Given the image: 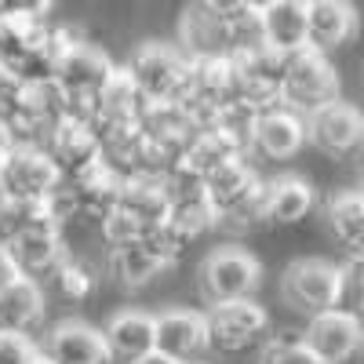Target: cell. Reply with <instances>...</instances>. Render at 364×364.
Here are the masks:
<instances>
[{
  "instance_id": "6da1fadb",
  "label": "cell",
  "mask_w": 364,
  "mask_h": 364,
  "mask_svg": "<svg viewBox=\"0 0 364 364\" xmlns=\"http://www.w3.org/2000/svg\"><path fill=\"white\" fill-rule=\"evenodd\" d=\"M128 73L139 84V91L149 102H178L186 99L190 87V55L178 44H161V41H146L132 51L128 58Z\"/></svg>"
},
{
  "instance_id": "7a4b0ae2",
  "label": "cell",
  "mask_w": 364,
  "mask_h": 364,
  "mask_svg": "<svg viewBox=\"0 0 364 364\" xmlns=\"http://www.w3.org/2000/svg\"><path fill=\"white\" fill-rule=\"evenodd\" d=\"M331 99H339V73L324 58V51L299 48L295 55H288L281 77V106L306 117Z\"/></svg>"
},
{
  "instance_id": "3957f363",
  "label": "cell",
  "mask_w": 364,
  "mask_h": 364,
  "mask_svg": "<svg viewBox=\"0 0 364 364\" xmlns=\"http://www.w3.org/2000/svg\"><path fill=\"white\" fill-rule=\"evenodd\" d=\"M262 284V266L252 252L237 248V245H223L215 248L197 269V288L208 306L215 302H230V299H252Z\"/></svg>"
},
{
  "instance_id": "277c9868",
  "label": "cell",
  "mask_w": 364,
  "mask_h": 364,
  "mask_svg": "<svg viewBox=\"0 0 364 364\" xmlns=\"http://www.w3.org/2000/svg\"><path fill=\"white\" fill-rule=\"evenodd\" d=\"M204 321H208V350L223 357H237L269 336V317L255 299L215 302L204 314Z\"/></svg>"
},
{
  "instance_id": "5b68a950",
  "label": "cell",
  "mask_w": 364,
  "mask_h": 364,
  "mask_svg": "<svg viewBox=\"0 0 364 364\" xmlns=\"http://www.w3.org/2000/svg\"><path fill=\"white\" fill-rule=\"evenodd\" d=\"M63 182V171L51 161V154L37 142H15L0 157V190L22 197V200H41L48 190Z\"/></svg>"
},
{
  "instance_id": "8992f818",
  "label": "cell",
  "mask_w": 364,
  "mask_h": 364,
  "mask_svg": "<svg viewBox=\"0 0 364 364\" xmlns=\"http://www.w3.org/2000/svg\"><path fill=\"white\" fill-rule=\"evenodd\" d=\"M44 149L58 164L63 178H77L80 171H87L91 164L102 161V139H99L95 120L73 117V113H63L51 124V132L44 139Z\"/></svg>"
},
{
  "instance_id": "52a82bcc",
  "label": "cell",
  "mask_w": 364,
  "mask_h": 364,
  "mask_svg": "<svg viewBox=\"0 0 364 364\" xmlns=\"http://www.w3.org/2000/svg\"><path fill=\"white\" fill-rule=\"evenodd\" d=\"M336 291H339V266L324 259H299L281 277L284 302L306 317L336 306Z\"/></svg>"
},
{
  "instance_id": "ba28073f",
  "label": "cell",
  "mask_w": 364,
  "mask_h": 364,
  "mask_svg": "<svg viewBox=\"0 0 364 364\" xmlns=\"http://www.w3.org/2000/svg\"><path fill=\"white\" fill-rule=\"evenodd\" d=\"M306 142L328 157H353L364 146V113L350 102L331 99L321 109L306 113Z\"/></svg>"
},
{
  "instance_id": "9c48e42d",
  "label": "cell",
  "mask_w": 364,
  "mask_h": 364,
  "mask_svg": "<svg viewBox=\"0 0 364 364\" xmlns=\"http://www.w3.org/2000/svg\"><path fill=\"white\" fill-rule=\"evenodd\" d=\"M302 343H306L324 364H346L364 350V321L357 314H346L339 306L321 310L302 328Z\"/></svg>"
},
{
  "instance_id": "30bf717a",
  "label": "cell",
  "mask_w": 364,
  "mask_h": 364,
  "mask_svg": "<svg viewBox=\"0 0 364 364\" xmlns=\"http://www.w3.org/2000/svg\"><path fill=\"white\" fill-rule=\"evenodd\" d=\"M4 245H8V252H11V259H15L22 277H33L41 284L48 281V273L63 262V255L70 252L66 233L58 226H51V223H41V219L26 223L15 237L4 240Z\"/></svg>"
},
{
  "instance_id": "8fae6325",
  "label": "cell",
  "mask_w": 364,
  "mask_h": 364,
  "mask_svg": "<svg viewBox=\"0 0 364 364\" xmlns=\"http://www.w3.org/2000/svg\"><path fill=\"white\" fill-rule=\"evenodd\" d=\"M41 353L55 364H109V346L102 339V328L87 321H58L37 339Z\"/></svg>"
},
{
  "instance_id": "7c38bea8",
  "label": "cell",
  "mask_w": 364,
  "mask_h": 364,
  "mask_svg": "<svg viewBox=\"0 0 364 364\" xmlns=\"http://www.w3.org/2000/svg\"><path fill=\"white\" fill-rule=\"evenodd\" d=\"M302 146H306V117L302 113H295L281 102L255 113L248 154H259V157H269V161H288Z\"/></svg>"
},
{
  "instance_id": "4fadbf2b",
  "label": "cell",
  "mask_w": 364,
  "mask_h": 364,
  "mask_svg": "<svg viewBox=\"0 0 364 364\" xmlns=\"http://www.w3.org/2000/svg\"><path fill=\"white\" fill-rule=\"evenodd\" d=\"M154 350L178 364L200 360L208 353V321L200 310H164L154 314Z\"/></svg>"
},
{
  "instance_id": "5bb4252c",
  "label": "cell",
  "mask_w": 364,
  "mask_h": 364,
  "mask_svg": "<svg viewBox=\"0 0 364 364\" xmlns=\"http://www.w3.org/2000/svg\"><path fill=\"white\" fill-rule=\"evenodd\" d=\"M48 317V295L44 284L33 277H15L0 291V331L15 336H37Z\"/></svg>"
},
{
  "instance_id": "9a60e30c",
  "label": "cell",
  "mask_w": 364,
  "mask_h": 364,
  "mask_svg": "<svg viewBox=\"0 0 364 364\" xmlns=\"http://www.w3.org/2000/svg\"><path fill=\"white\" fill-rule=\"evenodd\" d=\"M357 8L350 0H306V48H343L357 37Z\"/></svg>"
},
{
  "instance_id": "2e32d148",
  "label": "cell",
  "mask_w": 364,
  "mask_h": 364,
  "mask_svg": "<svg viewBox=\"0 0 364 364\" xmlns=\"http://www.w3.org/2000/svg\"><path fill=\"white\" fill-rule=\"evenodd\" d=\"M171 262L149 245V240H128V245H117L109 248L106 255V273L117 281V284H124V288H146V284H154L161 273H168Z\"/></svg>"
},
{
  "instance_id": "e0dca14e",
  "label": "cell",
  "mask_w": 364,
  "mask_h": 364,
  "mask_svg": "<svg viewBox=\"0 0 364 364\" xmlns=\"http://www.w3.org/2000/svg\"><path fill=\"white\" fill-rule=\"evenodd\" d=\"M317 197L314 186L299 175H281L262 186V223L273 226H295L314 211Z\"/></svg>"
},
{
  "instance_id": "ac0fdd59",
  "label": "cell",
  "mask_w": 364,
  "mask_h": 364,
  "mask_svg": "<svg viewBox=\"0 0 364 364\" xmlns=\"http://www.w3.org/2000/svg\"><path fill=\"white\" fill-rule=\"evenodd\" d=\"M259 29H262V44L295 55L299 48H306V0H273L259 11Z\"/></svg>"
},
{
  "instance_id": "d6986e66",
  "label": "cell",
  "mask_w": 364,
  "mask_h": 364,
  "mask_svg": "<svg viewBox=\"0 0 364 364\" xmlns=\"http://www.w3.org/2000/svg\"><path fill=\"white\" fill-rule=\"evenodd\" d=\"M102 339L109 346V357L128 364L142 353L154 350V314L142 310H117L106 324H102Z\"/></svg>"
},
{
  "instance_id": "ffe728a7",
  "label": "cell",
  "mask_w": 364,
  "mask_h": 364,
  "mask_svg": "<svg viewBox=\"0 0 364 364\" xmlns=\"http://www.w3.org/2000/svg\"><path fill=\"white\" fill-rule=\"evenodd\" d=\"M178 48L186 51L190 58H200V55H230L223 15H211L200 4H193L186 15L178 18Z\"/></svg>"
},
{
  "instance_id": "44dd1931",
  "label": "cell",
  "mask_w": 364,
  "mask_h": 364,
  "mask_svg": "<svg viewBox=\"0 0 364 364\" xmlns=\"http://www.w3.org/2000/svg\"><path fill=\"white\" fill-rule=\"evenodd\" d=\"M328 230L350 255H364V200L357 190H343L324 204Z\"/></svg>"
},
{
  "instance_id": "7402d4cb",
  "label": "cell",
  "mask_w": 364,
  "mask_h": 364,
  "mask_svg": "<svg viewBox=\"0 0 364 364\" xmlns=\"http://www.w3.org/2000/svg\"><path fill=\"white\" fill-rule=\"evenodd\" d=\"M48 281L63 291L66 299H73V302H84L91 291H95V284H99V269L91 266L84 255H77V252H66L63 255V262H58L51 273H48Z\"/></svg>"
},
{
  "instance_id": "603a6c76",
  "label": "cell",
  "mask_w": 364,
  "mask_h": 364,
  "mask_svg": "<svg viewBox=\"0 0 364 364\" xmlns=\"http://www.w3.org/2000/svg\"><path fill=\"white\" fill-rule=\"evenodd\" d=\"M262 364H324V360L302 343V331H277V336H266Z\"/></svg>"
},
{
  "instance_id": "cb8c5ba5",
  "label": "cell",
  "mask_w": 364,
  "mask_h": 364,
  "mask_svg": "<svg viewBox=\"0 0 364 364\" xmlns=\"http://www.w3.org/2000/svg\"><path fill=\"white\" fill-rule=\"evenodd\" d=\"M336 306L346 314L364 317V255H350L339 266V291H336Z\"/></svg>"
},
{
  "instance_id": "d4e9b609",
  "label": "cell",
  "mask_w": 364,
  "mask_h": 364,
  "mask_svg": "<svg viewBox=\"0 0 364 364\" xmlns=\"http://www.w3.org/2000/svg\"><path fill=\"white\" fill-rule=\"evenodd\" d=\"M37 357H41V346L33 336L0 331V364H33Z\"/></svg>"
},
{
  "instance_id": "484cf974",
  "label": "cell",
  "mask_w": 364,
  "mask_h": 364,
  "mask_svg": "<svg viewBox=\"0 0 364 364\" xmlns=\"http://www.w3.org/2000/svg\"><path fill=\"white\" fill-rule=\"evenodd\" d=\"M15 277H22V273H18V266H15V259H11L8 245H0V291H4Z\"/></svg>"
},
{
  "instance_id": "4316f807",
  "label": "cell",
  "mask_w": 364,
  "mask_h": 364,
  "mask_svg": "<svg viewBox=\"0 0 364 364\" xmlns=\"http://www.w3.org/2000/svg\"><path fill=\"white\" fill-rule=\"evenodd\" d=\"M197 4L211 15H233V11L245 8V0H197Z\"/></svg>"
},
{
  "instance_id": "83f0119b",
  "label": "cell",
  "mask_w": 364,
  "mask_h": 364,
  "mask_svg": "<svg viewBox=\"0 0 364 364\" xmlns=\"http://www.w3.org/2000/svg\"><path fill=\"white\" fill-rule=\"evenodd\" d=\"M128 364H178V360H171V357L161 353V350H149V353H142V357H135V360H128Z\"/></svg>"
},
{
  "instance_id": "f1b7e54d",
  "label": "cell",
  "mask_w": 364,
  "mask_h": 364,
  "mask_svg": "<svg viewBox=\"0 0 364 364\" xmlns=\"http://www.w3.org/2000/svg\"><path fill=\"white\" fill-rule=\"evenodd\" d=\"M266 4H273V0H245V8H252V11H262Z\"/></svg>"
},
{
  "instance_id": "f546056e",
  "label": "cell",
  "mask_w": 364,
  "mask_h": 364,
  "mask_svg": "<svg viewBox=\"0 0 364 364\" xmlns=\"http://www.w3.org/2000/svg\"><path fill=\"white\" fill-rule=\"evenodd\" d=\"M33 364H55V360H51V357H44V353H41V357H37V360H33Z\"/></svg>"
},
{
  "instance_id": "4dcf8cb0",
  "label": "cell",
  "mask_w": 364,
  "mask_h": 364,
  "mask_svg": "<svg viewBox=\"0 0 364 364\" xmlns=\"http://www.w3.org/2000/svg\"><path fill=\"white\" fill-rule=\"evenodd\" d=\"M357 197H360V200H364V178H360V186H357Z\"/></svg>"
},
{
  "instance_id": "1f68e13d",
  "label": "cell",
  "mask_w": 364,
  "mask_h": 364,
  "mask_svg": "<svg viewBox=\"0 0 364 364\" xmlns=\"http://www.w3.org/2000/svg\"><path fill=\"white\" fill-rule=\"evenodd\" d=\"M190 364H208V360H204V357H200V360H190Z\"/></svg>"
},
{
  "instance_id": "d6a6232c",
  "label": "cell",
  "mask_w": 364,
  "mask_h": 364,
  "mask_svg": "<svg viewBox=\"0 0 364 364\" xmlns=\"http://www.w3.org/2000/svg\"><path fill=\"white\" fill-rule=\"evenodd\" d=\"M360 154H364V146H360Z\"/></svg>"
}]
</instances>
